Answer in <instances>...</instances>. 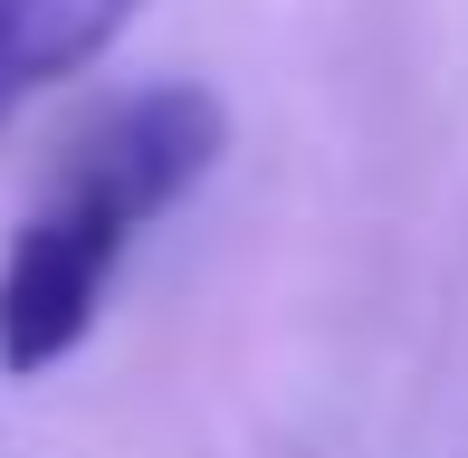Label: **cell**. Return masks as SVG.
Instances as JSON below:
<instances>
[{
	"instance_id": "obj_1",
	"label": "cell",
	"mask_w": 468,
	"mask_h": 458,
	"mask_svg": "<svg viewBox=\"0 0 468 458\" xmlns=\"http://www.w3.org/2000/svg\"><path fill=\"white\" fill-rule=\"evenodd\" d=\"M220 143H229V106L210 87H144L68 143L58 182L19 211L10 248H0V372L10 382L58 372L96 335L124 248L173 201L201 192Z\"/></svg>"
},
{
	"instance_id": "obj_2",
	"label": "cell",
	"mask_w": 468,
	"mask_h": 458,
	"mask_svg": "<svg viewBox=\"0 0 468 458\" xmlns=\"http://www.w3.org/2000/svg\"><path fill=\"white\" fill-rule=\"evenodd\" d=\"M144 0H0V124L19 106H38L48 87L87 77Z\"/></svg>"
}]
</instances>
